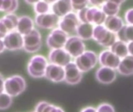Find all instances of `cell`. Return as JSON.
Masks as SVG:
<instances>
[{
    "mask_svg": "<svg viewBox=\"0 0 133 112\" xmlns=\"http://www.w3.org/2000/svg\"><path fill=\"white\" fill-rule=\"evenodd\" d=\"M77 16L80 23H89L93 25L104 24L107 17L103 10L96 6L86 7L79 10Z\"/></svg>",
    "mask_w": 133,
    "mask_h": 112,
    "instance_id": "obj_1",
    "label": "cell"
},
{
    "mask_svg": "<svg viewBox=\"0 0 133 112\" xmlns=\"http://www.w3.org/2000/svg\"><path fill=\"white\" fill-rule=\"evenodd\" d=\"M92 38L104 48H110L118 40L116 34L108 30L103 24L94 27Z\"/></svg>",
    "mask_w": 133,
    "mask_h": 112,
    "instance_id": "obj_2",
    "label": "cell"
},
{
    "mask_svg": "<svg viewBox=\"0 0 133 112\" xmlns=\"http://www.w3.org/2000/svg\"><path fill=\"white\" fill-rule=\"evenodd\" d=\"M48 65L47 59L41 55H37L33 56L27 65V73L34 78H41L44 76L47 65Z\"/></svg>",
    "mask_w": 133,
    "mask_h": 112,
    "instance_id": "obj_3",
    "label": "cell"
},
{
    "mask_svg": "<svg viewBox=\"0 0 133 112\" xmlns=\"http://www.w3.org/2000/svg\"><path fill=\"white\" fill-rule=\"evenodd\" d=\"M26 89V81L21 76L15 75L5 80L4 92L11 97H16Z\"/></svg>",
    "mask_w": 133,
    "mask_h": 112,
    "instance_id": "obj_4",
    "label": "cell"
},
{
    "mask_svg": "<svg viewBox=\"0 0 133 112\" xmlns=\"http://www.w3.org/2000/svg\"><path fill=\"white\" fill-rule=\"evenodd\" d=\"M98 62L97 54L93 51H85L76 58L75 63L82 73H87L93 69Z\"/></svg>",
    "mask_w": 133,
    "mask_h": 112,
    "instance_id": "obj_5",
    "label": "cell"
},
{
    "mask_svg": "<svg viewBox=\"0 0 133 112\" xmlns=\"http://www.w3.org/2000/svg\"><path fill=\"white\" fill-rule=\"evenodd\" d=\"M42 44L41 33L33 29L30 33L23 35V49L29 53H34L40 50Z\"/></svg>",
    "mask_w": 133,
    "mask_h": 112,
    "instance_id": "obj_6",
    "label": "cell"
},
{
    "mask_svg": "<svg viewBox=\"0 0 133 112\" xmlns=\"http://www.w3.org/2000/svg\"><path fill=\"white\" fill-rule=\"evenodd\" d=\"M68 34L60 28H54L46 38V44L51 49L64 48L68 39Z\"/></svg>",
    "mask_w": 133,
    "mask_h": 112,
    "instance_id": "obj_7",
    "label": "cell"
},
{
    "mask_svg": "<svg viewBox=\"0 0 133 112\" xmlns=\"http://www.w3.org/2000/svg\"><path fill=\"white\" fill-rule=\"evenodd\" d=\"M64 49L71 55V57L76 58L86 51V45L83 41L78 36H71L68 37Z\"/></svg>",
    "mask_w": 133,
    "mask_h": 112,
    "instance_id": "obj_8",
    "label": "cell"
},
{
    "mask_svg": "<svg viewBox=\"0 0 133 112\" xmlns=\"http://www.w3.org/2000/svg\"><path fill=\"white\" fill-rule=\"evenodd\" d=\"M80 23L77 14L72 12H69L68 14L65 15L59 19L58 22V28L65 31L66 34H69L75 32Z\"/></svg>",
    "mask_w": 133,
    "mask_h": 112,
    "instance_id": "obj_9",
    "label": "cell"
},
{
    "mask_svg": "<svg viewBox=\"0 0 133 112\" xmlns=\"http://www.w3.org/2000/svg\"><path fill=\"white\" fill-rule=\"evenodd\" d=\"M2 40L7 50L16 51L23 48V36L16 30L9 32Z\"/></svg>",
    "mask_w": 133,
    "mask_h": 112,
    "instance_id": "obj_10",
    "label": "cell"
},
{
    "mask_svg": "<svg viewBox=\"0 0 133 112\" xmlns=\"http://www.w3.org/2000/svg\"><path fill=\"white\" fill-rule=\"evenodd\" d=\"M59 17L53 12H48L44 14H39L35 16V24L41 28L45 30H51L55 28L58 24Z\"/></svg>",
    "mask_w": 133,
    "mask_h": 112,
    "instance_id": "obj_11",
    "label": "cell"
},
{
    "mask_svg": "<svg viewBox=\"0 0 133 112\" xmlns=\"http://www.w3.org/2000/svg\"><path fill=\"white\" fill-rule=\"evenodd\" d=\"M48 60L51 63L65 67L71 62V55L64 48L51 49L48 54Z\"/></svg>",
    "mask_w": 133,
    "mask_h": 112,
    "instance_id": "obj_12",
    "label": "cell"
},
{
    "mask_svg": "<svg viewBox=\"0 0 133 112\" xmlns=\"http://www.w3.org/2000/svg\"><path fill=\"white\" fill-rule=\"evenodd\" d=\"M65 81L70 85L79 83L83 78V73L79 70L75 62H69L64 67Z\"/></svg>",
    "mask_w": 133,
    "mask_h": 112,
    "instance_id": "obj_13",
    "label": "cell"
},
{
    "mask_svg": "<svg viewBox=\"0 0 133 112\" xmlns=\"http://www.w3.org/2000/svg\"><path fill=\"white\" fill-rule=\"evenodd\" d=\"M98 61L101 66H106L116 69L118 67L121 58L114 54L111 50H104L99 55Z\"/></svg>",
    "mask_w": 133,
    "mask_h": 112,
    "instance_id": "obj_14",
    "label": "cell"
},
{
    "mask_svg": "<svg viewBox=\"0 0 133 112\" xmlns=\"http://www.w3.org/2000/svg\"><path fill=\"white\" fill-rule=\"evenodd\" d=\"M44 76L51 82L60 83L65 80L64 67L50 63L47 65Z\"/></svg>",
    "mask_w": 133,
    "mask_h": 112,
    "instance_id": "obj_15",
    "label": "cell"
},
{
    "mask_svg": "<svg viewBox=\"0 0 133 112\" xmlns=\"http://www.w3.org/2000/svg\"><path fill=\"white\" fill-rule=\"evenodd\" d=\"M117 77V73L115 69L101 66L96 72V79L97 81L103 84H110L112 83Z\"/></svg>",
    "mask_w": 133,
    "mask_h": 112,
    "instance_id": "obj_16",
    "label": "cell"
},
{
    "mask_svg": "<svg viewBox=\"0 0 133 112\" xmlns=\"http://www.w3.org/2000/svg\"><path fill=\"white\" fill-rule=\"evenodd\" d=\"M72 6L71 0H58L51 5V11L58 17H62L72 12Z\"/></svg>",
    "mask_w": 133,
    "mask_h": 112,
    "instance_id": "obj_17",
    "label": "cell"
},
{
    "mask_svg": "<svg viewBox=\"0 0 133 112\" xmlns=\"http://www.w3.org/2000/svg\"><path fill=\"white\" fill-rule=\"evenodd\" d=\"M123 19L118 15L115 16H107L104 26L110 31L117 34L124 26Z\"/></svg>",
    "mask_w": 133,
    "mask_h": 112,
    "instance_id": "obj_18",
    "label": "cell"
},
{
    "mask_svg": "<svg viewBox=\"0 0 133 112\" xmlns=\"http://www.w3.org/2000/svg\"><path fill=\"white\" fill-rule=\"evenodd\" d=\"M34 21L29 16H21L18 19L16 30L20 34L26 35L34 29Z\"/></svg>",
    "mask_w": 133,
    "mask_h": 112,
    "instance_id": "obj_19",
    "label": "cell"
},
{
    "mask_svg": "<svg viewBox=\"0 0 133 112\" xmlns=\"http://www.w3.org/2000/svg\"><path fill=\"white\" fill-rule=\"evenodd\" d=\"M117 69L122 76H129L133 75V56L129 55L122 58Z\"/></svg>",
    "mask_w": 133,
    "mask_h": 112,
    "instance_id": "obj_20",
    "label": "cell"
},
{
    "mask_svg": "<svg viewBox=\"0 0 133 112\" xmlns=\"http://www.w3.org/2000/svg\"><path fill=\"white\" fill-rule=\"evenodd\" d=\"M76 32L77 36L83 41L90 40L93 37L94 25L89 23H80Z\"/></svg>",
    "mask_w": 133,
    "mask_h": 112,
    "instance_id": "obj_21",
    "label": "cell"
},
{
    "mask_svg": "<svg viewBox=\"0 0 133 112\" xmlns=\"http://www.w3.org/2000/svg\"><path fill=\"white\" fill-rule=\"evenodd\" d=\"M110 50L115 54L117 56H118L121 59L125 58V56L129 55V50H128V44L117 40L111 47Z\"/></svg>",
    "mask_w": 133,
    "mask_h": 112,
    "instance_id": "obj_22",
    "label": "cell"
},
{
    "mask_svg": "<svg viewBox=\"0 0 133 112\" xmlns=\"http://www.w3.org/2000/svg\"><path fill=\"white\" fill-rule=\"evenodd\" d=\"M117 38L119 41L125 43L133 41V25H124L122 28L116 34Z\"/></svg>",
    "mask_w": 133,
    "mask_h": 112,
    "instance_id": "obj_23",
    "label": "cell"
},
{
    "mask_svg": "<svg viewBox=\"0 0 133 112\" xmlns=\"http://www.w3.org/2000/svg\"><path fill=\"white\" fill-rule=\"evenodd\" d=\"M18 19L19 17L14 13H6V15L2 16L0 19L7 28L8 31L10 32L16 30L18 23Z\"/></svg>",
    "mask_w": 133,
    "mask_h": 112,
    "instance_id": "obj_24",
    "label": "cell"
},
{
    "mask_svg": "<svg viewBox=\"0 0 133 112\" xmlns=\"http://www.w3.org/2000/svg\"><path fill=\"white\" fill-rule=\"evenodd\" d=\"M120 8H121V5H117L108 0L102 5L101 9L106 14V16H115V15H118V13L120 11Z\"/></svg>",
    "mask_w": 133,
    "mask_h": 112,
    "instance_id": "obj_25",
    "label": "cell"
},
{
    "mask_svg": "<svg viewBox=\"0 0 133 112\" xmlns=\"http://www.w3.org/2000/svg\"><path fill=\"white\" fill-rule=\"evenodd\" d=\"M18 0H3L0 11L5 12L6 13H13L18 9Z\"/></svg>",
    "mask_w": 133,
    "mask_h": 112,
    "instance_id": "obj_26",
    "label": "cell"
},
{
    "mask_svg": "<svg viewBox=\"0 0 133 112\" xmlns=\"http://www.w3.org/2000/svg\"><path fill=\"white\" fill-rule=\"evenodd\" d=\"M51 10V7L50 4H48L44 0H40L34 5V11L37 15L48 13L50 12Z\"/></svg>",
    "mask_w": 133,
    "mask_h": 112,
    "instance_id": "obj_27",
    "label": "cell"
},
{
    "mask_svg": "<svg viewBox=\"0 0 133 112\" xmlns=\"http://www.w3.org/2000/svg\"><path fill=\"white\" fill-rule=\"evenodd\" d=\"M12 104V97L3 92L0 94V109L5 110L9 108Z\"/></svg>",
    "mask_w": 133,
    "mask_h": 112,
    "instance_id": "obj_28",
    "label": "cell"
},
{
    "mask_svg": "<svg viewBox=\"0 0 133 112\" xmlns=\"http://www.w3.org/2000/svg\"><path fill=\"white\" fill-rule=\"evenodd\" d=\"M72 9L79 11L83 8L87 7L89 4V0H71Z\"/></svg>",
    "mask_w": 133,
    "mask_h": 112,
    "instance_id": "obj_29",
    "label": "cell"
},
{
    "mask_svg": "<svg viewBox=\"0 0 133 112\" xmlns=\"http://www.w3.org/2000/svg\"><path fill=\"white\" fill-rule=\"evenodd\" d=\"M97 112H115V108L108 104H101L97 109Z\"/></svg>",
    "mask_w": 133,
    "mask_h": 112,
    "instance_id": "obj_30",
    "label": "cell"
},
{
    "mask_svg": "<svg viewBox=\"0 0 133 112\" xmlns=\"http://www.w3.org/2000/svg\"><path fill=\"white\" fill-rule=\"evenodd\" d=\"M125 20L127 24L133 25V8H130L126 10L125 13Z\"/></svg>",
    "mask_w": 133,
    "mask_h": 112,
    "instance_id": "obj_31",
    "label": "cell"
},
{
    "mask_svg": "<svg viewBox=\"0 0 133 112\" xmlns=\"http://www.w3.org/2000/svg\"><path fill=\"white\" fill-rule=\"evenodd\" d=\"M42 112H64V111L58 107H56L52 104H49L48 103V104L44 107Z\"/></svg>",
    "mask_w": 133,
    "mask_h": 112,
    "instance_id": "obj_32",
    "label": "cell"
},
{
    "mask_svg": "<svg viewBox=\"0 0 133 112\" xmlns=\"http://www.w3.org/2000/svg\"><path fill=\"white\" fill-rule=\"evenodd\" d=\"M9 33L7 28L4 25V23L0 19V39H3L4 37Z\"/></svg>",
    "mask_w": 133,
    "mask_h": 112,
    "instance_id": "obj_33",
    "label": "cell"
},
{
    "mask_svg": "<svg viewBox=\"0 0 133 112\" xmlns=\"http://www.w3.org/2000/svg\"><path fill=\"white\" fill-rule=\"evenodd\" d=\"M108 0H89V3L93 6H102Z\"/></svg>",
    "mask_w": 133,
    "mask_h": 112,
    "instance_id": "obj_34",
    "label": "cell"
},
{
    "mask_svg": "<svg viewBox=\"0 0 133 112\" xmlns=\"http://www.w3.org/2000/svg\"><path fill=\"white\" fill-rule=\"evenodd\" d=\"M4 87H5V80L2 74H0V94L4 92Z\"/></svg>",
    "mask_w": 133,
    "mask_h": 112,
    "instance_id": "obj_35",
    "label": "cell"
},
{
    "mask_svg": "<svg viewBox=\"0 0 133 112\" xmlns=\"http://www.w3.org/2000/svg\"><path fill=\"white\" fill-rule=\"evenodd\" d=\"M128 50H129V55L133 56V41L128 43Z\"/></svg>",
    "mask_w": 133,
    "mask_h": 112,
    "instance_id": "obj_36",
    "label": "cell"
},
{
    "mask_svg": "<svg viewBox=\"0 0 133 112\" xmlns=\"http://www.w3.org/2000/svg\"><path fill=\"white\" fill-rule=\"evenodd\" d=\"M81 112H97V109L93 107H87L84 109H83Z\"/></svg>",
    "mask_w": 133,
    "mask_h": 112,
    "instance_id": "obj_37",
    "label": "cell"
},
{
    "mask_svg": "<svg viewBox=\"0 0 133 112\" xmlns=\"http://www.w3.org/2000/svg\"><path fill=\"white\" fill-rule=\"evenodd\" d=\"M108 1L112 2H114L117 5H122L125 2V0H108Z\"/></svg>",
    "mask_w": 133,
    "mask_h": 112,
    "instance_id": "obj_38",
    "label": "cell"
},
{
    "mask_svg": "<svg viewBox=\"0 0 133 112\" xmlns=\"http://www.w3.org/2000/svg\"><path fill=\"white\" fill-rule=\"evenodd\" d=\"M5 49V48L4 43H3V40L2 39H0V54L2 53Z\"/></svg>",
    "mask_w": 133,
    "mask_h": 112,
    "instance_id": "obj_39",
    "label": "cell"
},
{
    "mask_svg": "<svg viewBox=\"0 0 133 112\" xmlns=\"http://www.w3.org/2000/svg\"><path fill=\"white\" fill-rule=\"evenodd\" d=\"M27 4H29V5H34L36 2H37L38 1H40V0H24Z\"/></svg>",
    "mask_w": 133,
    "mask_h": 112,
    "instance_id": "obj_40",
    "label": "cell"
},
{
    "mask_svg": "<svg viewBox=\"0 0 133 112\" xmlns=\"http://www.w3.org/2000/svg\"><path fill=\"white\" fill-rule=\"evenodd\" d=\"M44 1H45L46 2H48V4L51 5V4H54V3H55V2H57L58 0H44Z\"/></svg>",
    "mask_w": 133,
    "mask_h": 112,
    "instance_id": "obj_41",
    "label": "cell"
},
{
    "mask_svg": "<svg viewBox=\"0 0 133 112\" xmlns=\"http://www.w3.org/2000/svg\"><path fill=\"white\" fill-rule=\"evenodd\" d=\"M2 1H3V0H0V10H1V7H2Z\"/></svg>",
    "mask_w": 133,
    "mask_h": 112,
    "instance_id": "obj_42",
    "label": "cell"
},
{
    "mask_svg": "<svg viewBox=\"0 0 133 112\" xmlns=\"http://www.w3.org/2000/svg\"><path fill=\"white\" fill-rule=\"evenodd\" d=\"M34 112H35V111H34Z\"/></svg>",
    "mask_w": 133,
    "mask_h": 112,
    "instance_id": "obj_43",
    "label": "cell"
}]
</instances>
